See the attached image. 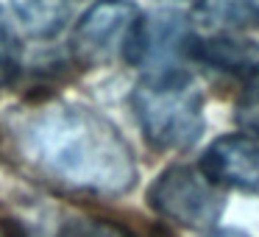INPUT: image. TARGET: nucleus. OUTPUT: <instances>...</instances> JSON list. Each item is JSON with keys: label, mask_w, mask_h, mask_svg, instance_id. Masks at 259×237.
Segmentation results:
<instances>
[{"label": "nucleus", "mask_w": 259, "mask_h": 237, "mask_svg": "<svg viewBox=\"0 0 259 237\" xmlns=\"http://www.w3.org/2000/svg\"><path fill=\"white\" fill-rule=\"evenodd\" d=\"M0 140L23 170L64 192L117 198L137 184L131 145L112 120L84 103L25 101L0 117Z\"/></svg>", "instance_id": "f257e3e1"}, {"label": "nucleus", "mask_w": 259, "mask_h": 237, "mask_svg": "<svg viewBox=\"0 0 259 237\" xmlns=\"http://www.w3.org/2000/svg\"><path fill=\"white\" fill-rule=\"evenodd\" d=\"M131 106L145 140L159 151H187L203 134V95L179 67L145 75L131 92Z\"/></svg>", "instance_id": "f03ea898"}, {"label": "nucleus", "mask_w": 259, "mask_h": 237, "mask_svg": "<svg viewBox=\"0 0 259 237\" xmlns=\"http://www.w3.org/2000/svg\"><path fill=\"white\" fill-rule=\"evenodd\" d=\"M148 204L156 215L184 229H212L226 209L218 184L201 173V168L173 165L148 190Z\"/></svg>", "instance_id": "7ed1b4c3"}, {"label": "nucleus", "mask_w": 259, "mask_h": 237, "mask_svg": "<svg viewBox=\"0 0 259 237\" xmlns=\"http://www.w3.org/2000/svg\"><path fill=\"white\" fill-rule=\"evenodd\" d=\"M190 45V23L184 14L176 9H159L148 17H137L123 53L131 64H148L151 73H162L176 70L173 59L187 53Z\"/></svg>", "instance_id": "20e7f679"}, {"label": "nucleus", "mask_w": 259, "mask_h": 237, "mask_svg": "<svg viewBox=\"0 0 259 237\" xmlns=\"http://www.w3.org/2000/svg\"><path fill=\"white\" fill-rule=\"evenodd\" d=\"M201 173L218 187L259 195V137L229 134L214 140L201 156Z\"/></svg>", "instance_id": "39448f33"}, {"label": "nucleus", "mask_w": 259, "mask_h": 237, "mask_svg": "<svg viewBox=\"0 0 259 237\" xmlns=\"http://www.w3.org/2000/svg\"><path fill=\"white\" fill-rule=\"evenodd\" d=\"M134 23L137 9L128 3H98V6H92L75 28L73 48L78 59L92 64L109 59L117 48L123 51Z\"/></svg>", "instance_id": "423d86ee"}, {"label": "nucleus", "mask_w": 259, "mask_h": 237, "mask_svg": "<svg viewBox=\"0 0 259 237\" xmlns=\"http://www.w3.org/2000/svg\"><path fill=\"white\" fill-rule=\"evenodd\" d=\"M195 56L226 73L248 75V78L259 73V45L251 40H237L229 34L209 36L203 42H195Z\"/></svg>", "instance_id": "0eeeda50"}, {"label": "nucleus", "mask_w": 259, "mask_h": 237, "mask_svg": "<svg viewBox=\"0 0 259 237\" xmlns=\"http://www.w3.org/2000/svg\"><path fill=\"white\" fill-rule=\"evenodd\" d=\"M14 25L31 40H53L67 25L73 9L64 3H14L9 6Z\"/></svg>", "instance_id": "6e6552de"}, {"label": "nucleus", "mask_w": 259, "mask_h": 237, "mask_svg": "<svg viewBox=\"0 0 259 237\" xmlns=\"http://www.w3.org/2000/svg\"><path fill=\"white\" fill-rule=\"evenodd\" d=\"M206 28H242L259 20V6L251 3H206L195 9Z\"/></svg>", "instance_id": "1a4fd4ad"}, {"label": "nucleus", "mask_w": 259, "mask_h": 237, "mask_svg": "<svg viewBox=\"0 0 259 237\" xmlns=\"http://www.w3.org/2000/svg\"><path fill=\"white\" fill-rule=\"evenodd\" d=\"M59 237H134L125 226L112 220H95V218H73L62 226Z\"/></svg>", "instance_id": "9d476101"}, {"label": "nucleus", "mask_w": 259, "mask_h": 237, "mask_svg": "<svg viewBox=\"0 0 259 237\" xmlns=\"http://www.w3.org/2000/svg\"><path fill=\"white\" fill-rule=\"evenodd\" d=\"M237 123L251 131V137H259V73L251 75L240 103H237Z\"/></svg>", "instance_id": "9b49d317"}, {"label": "nucleus", "mask_w": 259, "mask_h": 237, "mask_svg": "<svg viewBox=\"0 0 259 237\" xmlns=\"http://www.w3.org/2000/svg\"><path fill=\"white\" fill-rule=\"evenodd\" d=\"M14 70V40L9 25L3 23V12H0V81L12 75Z\"/></svg>", "instance_id": "f8f14e48"}, {"label": "nucleus", "mask_w": 259, "mask_h": 237, "mask_svg": "<svg viewBox=\"0 0 259 237\" xmlns=\"http://www.w3.org/2000/svg\"><path fill=\"white\" fill-rule=\"evenodd\" d=\"M206 237H248V234H242V231H237V229H214L212 234H206Z\"/></svg>", "instance_id": "ddd939ff"}]
</instances>
